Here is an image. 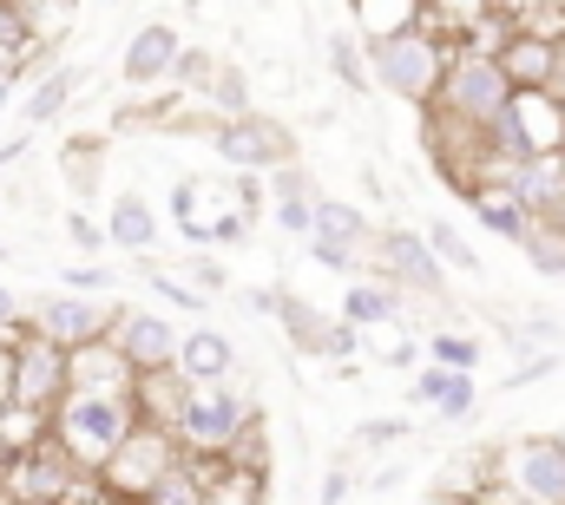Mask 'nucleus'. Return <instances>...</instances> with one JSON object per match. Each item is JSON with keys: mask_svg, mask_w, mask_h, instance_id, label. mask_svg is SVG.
<instances>
[{"mask_svg": "<svg viewBox=\"0 0 565 505\" xmlns=\"http://www.w3.org/2000/svg\"><path fill=\"white\" fill-rule=\"evenodd\" d=\"M349 486H355V473H349V460H335L329 480H322V493H316V505H342L349 499Z\"/></svg>", "mask_w": 565, "mask_h": 505, "instance_id": "a19ab883", "label": "nucleus"}, {"mask_svg": "<svg viewBox=\"0 0 565 505\" xmlns=\"http://www.w3.org/2000/svg\"><path fill=\"white\" fill-rule=\"evenodd\" d=\"M66 289L73 296H106L113 289V269L106 262H79V269H66Z\"/></svg>", "mask_w": 565, "mask_h": 505, "instance_id": "4c0bfd02", "label": "nucleus"}, {"mask_svg": "<svg viewBox=\"0 0 565 505\" xmlns=\"http://www.w3.org/2000/svg\"><path fill=\"white\" fill-rule=\"evenodd\" d=\"M20 322H26V309H20V296L0 282V342H13V335H20Z\"/></svg>", "mask_w": 565, "mask_h": 505, "instance_id": "79ce46f5", "label": "nucleus"}, {"mask_svg": "<svg viewBox=\"0 0 565 505\" xmlns=\"http://www.w3.org/2000/svg\"><path fill=\"white\" fill-rule=\"evenodd\" d=\"M460 375V368H440V362H427L422 375L408 380V407H440V394H447V380Z\"/></svg>", "mask_w": 565, "mask_h": 505, "instance_id": "473e14b6", "label": "nucleus"}, {"mask_svg": "<svg viewBox=\"0 0 565 505\" xmlns=\"http://www.w3.org/2000/svg\"><path fill=\"white\" fill-rule=\"evenodd\" d=\"M395 486H402V466H382V473L369 480V493H395Z\"/></svg>", "mask_w": 565, "mask_h": 505, "instance_id": "a18cd8bd", "label": "nucleus"}, {"mask_svg": "<svg viewBox=\"0 0 565 505\" xmlns=\"http://www.w3.org/2000/svg\"><path fill=\"white\" fill-rule=\"evenodd\" d=\"M145 282H151V289H158V296H164L171 309H204V296H198L191 282H178V276H164V269H145Z\"/></svg>", "mask_w": 565, "mask_h": 505, "instance_id": "c9c22d12", "label": "nucleus"}, {"mask_svg": "<svg viewBox=\"0 0 565 505\" xmlns=\"http://www.w3.org/2000/svg\"><path fill=\"white\" fill-rule=\"evenodd\" d=\"M434 505H440V499H434Z\"/></svg>", "mask_w": 565, "mask_h": 505, "instance_id": "3c124183", "label": "nucleus"}, {"mask_svg": "<svg viewBox=\"0 0 565 505\" xmlns=\"http://www.w3.org/2000/svg\"><path fill=\"white\" fill-rule=\"evenodd\" d=\"M106 244L126 256H151L158 250V211L145 191H119L113 211H106Z\"/></svg>", "mask_w": 565, "mask_h": 505, "instance_id": "a211bd4d", "label": "nucleus"}, {"mask_svg": "<svg viewBox=\"0 0 565 505\" xmlns=\"http://www.w3.org/2000/svg\"><path fill=\"white\" fill-rule=\"evenodd\" d=\"M204 244H211V250H237V244H250V217H244V211L211 217V224H204Z\"/></svg>", "mask_w": 565, "mask_h": 505, "instance_id": "72a5a7b5", "label": "nucleus"}, {"mask_svg": "<svg viewBox=\"0 0 565 505\" xmlns=\"http://www.w3.org/2000/svg\"><path fill=\"white\" fill-rule=\"evenodd\" d=\"M402 433H415L402 413H375V420H362V427H355V447H362V453H388Z\"/></svg>", "mask_w": 565, "mask_h": 505, "instance_id": "cd10ccee", "label": "nucleus"}, {"mask_svg": "<svg viewBox=\"0 0 565 505\" xmlns=\"http://www.w3.org/2000/svg\"><path fill=\"white\" fill-rule=\"evenodd\" d=\"M20 158H26V131L20 138H0V164H20Z\"/></svg>", "mask_w": 565, "mask_h": 505, "instance_id": "49530a36", "label": "nucleus"}, {"mask_svg": "<svg viewBox=\"0 0 565 505\" xmlns=\"http://www.w3.org/2000/svg\"><path fill=\"white\" fill-rule=\"evenodd\" d=\"M250 433V400L237 387H184V407L171 420V440L191 453V460H231Z\"/></svg>", "mask_w": 565, "mask_h": 505, "instance_id": "7ed1b4c3", "label": "nucleus"}, {"mask_svg": "<svg viewBox=\"0 0 565 505\" xmlns=\"http://www.w3.org/2000/svg\"><path fill=\"white\" fill-rule=\"evenodd\" d=\"M26 79V53H7L0 46V86H20Z\"/></svg>", "mask_w": 565, "mask_h": 505, "instance_id": "37998d69", "label": "nucleus"}, {"mask_svg": "<svg viewBox=\"0 0 565 505\" xmlns=\"http://www.w3.org/2000/svg\"><path fill=\"white\" fill-rule=\"evenodd\" d=\"M73 387L126 394V387H132V368L119 362V348H113V342H86V348H73Z\"/></svg>", "mask_w": 565, "mask_h": 505, "instance_id": "aec40b11", "label": "nucleus"}, {"mask_svg": "<svg viewBox=\"0 0 565 505\" xmlns=\"http://www.w3.org/2000/svg\"><path fill=\"white\" fill-rule=\"evenodd\" d=\"M46 7H73V0H46Z\"/></svg>", "mask_w": 565, "mask_h": 505, "instance_id": "09e8293b", "label": "nucleus"}, {"mask_svg": "<svg viewBox=\"0 0 565 505\" xmlns=\"http://www.w3.org/2000/svg\"><path fill=\"white\" fill-rule=\"evenodd\" d=\"M178 26L171 20H145L139 33L126 40V60H119V79L126 86H164L171 79V66H178Z\"/></svg>", "mask_w": 565, "mask_h": 505, "instance_id": "2eb2a0df", "label": "nucleus"}, {"mask_svg": "<svg viewBox=\"0 0 565 505\" xmlns=\"http://www.w3.org/2000/svg\"><path fill=\"white\" fill-rule=\"evenodd\" d=\"M500 178L513 184V197H520L533 217H546V224H565V151L520 158V164H507Z\"/></svg>", "mask_w": 565, "mask_h": 505, "instance_id": "4468645a", "label": "nucleus"}, {"mask_svg": "<svg viewBox=\"0 0 565 505\" xmlns=\"http://www.w3.org/2000/svg\"><path fill=\"white\" fill-rule=\"evenodd\" d=\"M211 73H217V60H211L204 46H178V66H171V86H191V93H204V86H211Z\"/></svg>", "mask_w": 565, "mask_h": 505, "instance_id": "c85d7f7f", "label": "nucleus"}, {"mask_svg": "<svg viewBox=\"0 0 565 505\" xmlns=\"http://www.w3.org/2000/svg\"><path fill=\"white\" fill-rule=\"evenodd\" d=\"M427 355H434L440 368H460V375H473V368H480V355H487V342H480V335H460V329H434Z\"/></svg>", "mask_w": 565, "mask_h": 505, "instance_id": "b1692460", "label": "nucleus"}, {"mask_svg": "<svg viewBox=\"0 0 565 505\" xmlns=\"http://www.w3.org/2000/svg\"><path fill=\"white\" fill-rule=\"evenodd\" d=\"M460 197H467V211L493 230V237H507V244H520L526 237V224H533V211L513 197V184L500 178V171H473V178H447Z\"/></svg>", "mask_w": 565, "mask_h": 505, "instance_id": "ddd939ff", "label": "nucleus"}, {"mask_svg": "<svg viewBox=\"0 0 565 505\" xmlns=\"http://www.w3.org/2000/svg\"><path fill=\"white\" fill-rule=\"evenodd\" d=\"M145 505H204V486H198V480H191V473L171 460V466L158 473V486L145 493Z\"/></svg>", "mask_w": 565, "mask_h": 505, "instance_id": "bb28decb", "label": "nucleus"}, {"mask_svg": "<svg viewBox=\"0 0 565 505\" xmlns=\"http://www.w3.org/2000/svg\"><path fill=\"white\" fill-rule=\"evenodd\" d=\"M277 315H282V329H289V348L309 355V362H349V355L362 348V329H349L342 315L329 322V315H316V309L296 302V296H282Z\"/></svg>", "mask_w": 565, "mask_h": 505, "instance_id": "f8f14e48", "label": "nucleus"}, {"mask_svg": "<svg viewBox=\"0 0 565 505\" xmlns=\"http://www.w3.org/2000/svg\"><path fill=\"white\" fill-rule=\"evenodd\" d=\"M316 204V197H309ZM309 204L302 197H277V230L282 237H309Z\"/></svg>", "mask_w": 565, "mask_h": 505, "instance_id": "58836bf2", "label": "nucleus"}, {"mask_svg": "<svg viewBox=\"0 0 565 505\" xmlns=\"http://www.w3.org/2000/svg\"><path fill=\"white\" fill-rule=\"evenodd\" d=\"M0 46L7 53H33V13L20 0H0Z\"/></svg>", "mask_w": 565, "mask_h": 505, "instance_id": "c756f323", "label": "nucleus"}, {"mask_svg": "<svg viewBox=\"0 0 565 505\" xmlns=\"http://www.w3.org/2000/svg\"><path fill=\"white\" fill-rule=\"evenodd\" d=\"M493 60L507 66L513 93H546V86H553V40H546V33H513Z\"/></svg>", "mask_w": 565, "mask_h": 505, "instance_id": "6ab92c4d", "label": "nucleus"}, {"mask_svg": "<svg viewBox=\"0 0 565 505\" xmlns=\"http://www.w3.org/2000/svg\"><path fill=\"white\" fill-rule=\"evenodd\" d=\"M473 407H480V387H473V375H454L434 413H440V420H473Z\"/></svg>", "mask_w": 565, "mask_h": 505, "instance_id": "2f4dec72", "label": "nucleus"}, {"mask_svg": "<svg viewBox=\"0 0 565 505\" xmlns=\"http://www.w3.org/2000/svg\"><path fill=\"white\" fill-rule=\"evenodd\" d=\"M520 256H526L540 276H565V224L533 217V224H526V237H520Z\"/></svg>", "mask_w": 565, "mask_h": 505, "instance_id": "5701e85b", "label": "nucleus"}, {"mask_svg": "<svg viewBox=\"0 0 565 505\" xmlns=\"http://www.w3.org/2000/svg\"><path fill=\"white\" fill-rule=\"evenodd\" d=\"M362 53H369V79H375L388 99H402V106H434L440 73H447V46H440L434 26L402 20V26H388V33H369Z\"/></svg>", "mask_w": 565, "mask_h": 505, "instance_id": "f03ea898", "label": "nucleus"}, {"mask_svg": "<svg viewBox=\"0 0 565 505\" xmlns=\"http://www.w3.org/2000/svg\"><path fill=\"white\" fill-rule=\"evenodd\" d=\"M329 66H335V79L349 86V93H369L375 79H369V53L355 46V33H329Z\"/></svg>", "mask_w": 565, "mask_h": 505, "instance_id": "393cba45", "label": "nucleus"}, {"mask_svg": "<svg viewBox=\"0 0 565 505\" xmlns=\"http://www.w3.org/2000/svg\"><path fill=\"white\" fill-rule=\"evenodd\" d=\"M73 387V355L60 348V342H46V335H13V368H7V407L13 413H53L60 407V394Z\"/></svg>", "mask_w": 565, "mask_h": 505, "instance_id": "39448f33", "label": "nucleus"}, {"mask_svg": "<svg viewBox=\"0 0 565 505\" xmlns=\"http://www.w3.org/2000/svg\"><path fill=\"white\" fill-rule=\"evenodd\" d=\"M211 144H217V158L231 164V171H277L282 158H296V131L270 119V112H237V119H224V126L211 131Z\"/></svg>", "mask_w": 565, "mask_h": 505, "instance_id": "6e6552de", "label": "nucleus"}, {"mask_svg": "<svg viewBox=\"0 0 565 505\" xmlns=\"http://www.w3.org/2000/svg\"><path fill=\"white\" fill-rule=\"evenodd\" d=\"M26 322H33V335L60 342V348L73 355V348H86V342H106L113 309H106L99 296H73V289H60V296H40V302L26 309Z\"/></svg>", "mask_w": 565, "mask_h": 505, "instance_id": "9b49d317", "label": "nucleus"}, {"mask_svg": "<svg viewBox=\"0 0 565 505\" xmlns=\"http://www.w3.org/2000/svg\"><path fill=\"white\" fill-rule=\"evenodd\" d=\"M7 99H13V86H0V119H7Z\"/></svg>", "mask_w": 565, "mask_h": 505, "instance_id": "de8ad7c7", "label": "nucleus"}, {"mask_svg": "<svg viewBox=\"0 0 565 505\" xmlns=\"http://www.w3.org/2000/svg\"><path fill=\"white\" fill-rule=\"evenodd\" d=\"M553 368H559V355H533V362H520L513 375L500 380V387H507V394H520V387H533V380H546Z\"/></svg>", "mask_w": 565, "mask_h": 505, "instance_id": "ea45409f", "label": "nucleus"}, {"mask_svg": "<svg viewBox=\"0 0 565 505\" xmlns=\"http://www.w3.org/2000/svg\"><path fill=\"white\" fill-rule=\"evenodd\" d=\"M178 335L184 329L158 309H113V329H106V342L119 348V362L132 375H164L178 362Z\"/></svg>", "mask_w": 565, "mask_h": 505, "instance_id": "9d476101", "label": "nucleus"}, {"mask_svg": "<svg viewBox=\"0 0 565 505\" xmlns=\"http://www.w3.org/2000/svg\"><path fill=\"white\" fill-rule=\"evenodd\" d=\"M73 86H79V73H73V66H53V73H46V79H40L33 93H26L20 119H26V126H53V119H60V112L73 106Z\"/></svg>", "mask_w": 565, "mask_h": 505, "instance_id": "412c9836", "label": "nucleus"}, {"mask_svg": "<svg viewBox=\"0 0 565 505\" xmlns=\"http://www.w3.org/2000/svg\"><path fill=\"white\" fill-rule=\"evenodd\" d=\"M0 256H7V244H0Z\"/></svg>", "mask_w": 565, "mask_h": 505, "instance_id": "8fccbe9b", "label": "nucleus"}, {"mask_svg": "<svg viewBox=\"0 0 565 505\" xmlns=\"http://www.w3.org/2000/svg\"><path fill=\"white\" fill-rule=\"evenodd\" d=\"M369 269L382 282H395L402 296H447V269L427 250V237H415L408 224H382L369 244Z\"/></svg>", "mask_w": 565, "mask_h": 505, "instance_id": "0eeeda50", "label": "nucleus"}, {"mask_svg": "<svg viewBox=\"0 0 565 505\" xmlns=\"http://www.w3.org/2000/svg\"><path fill=\"white\" fill-rule=\"evenodd\" d=\"M375 217L349 197H316L309 204V262L322 269H369V244H375Z\"/></svg>", "mask_w": 565, "mask_h": 505, "instance_id": "423d86ee", "label": "nucleus"}, {"mask_svg": "<svg viewBox=\"0 0 565 505\" xmlns=\"http://www.w3.org/2000/svg\"><path fill=\"white\" fill-rule=\"evenodd\" d=\"M171 368L191 380V387H217V380L237 375V348H231V335H224V329H184V335H178V362H171Z\"/></svg>", "mask_w": 565, "mask_h": 505, "instance_id": "dca6fc26", "label": "nucleus"}, {"mask_svg": "<svg viewBox=\"0 0 565 505\" xmlns=\"http://www.w3.org/2000/svg\"><path fill=\"white\" fill-rule=\"evenodd\" d=\"M46 420H53V447H60L79 473H106V466H113V453L132 440L139 407H132V387H126V394L66 387V394H60V407H53Z\"/></svg>", "mask_w": 565, "mask_h": 505, "instance_id": "f257e3e1", "label": "nucleus"}, {"mask_svg": "<svg viewBox=\"0 0 565 505\" xmlns=\"http://www.w3.org/2000/svg\"><path fill=\"white\" fill-rule=\"evenodd\" d=\"M507 99H513L507 66H500L493 53H480V46H460V53H447L440 93H434V106H427V112H440V119H454V126L480 131L500 106H507Z\"/></svg>", "mask_w": 565, "mask_h": 505, "instance_id": "20e7f679", "label": "nucleus"}, {"mask_svg": "<svg viewBox=\"0 0 565 505\" xmlns=\"http://www.w3.org/2000/svg\"><path fill=\"white\" fill-rule=\"evenodd\" d=\"M402 309H408V296H402L395 282H382V276H362V282L342 289V322L362 329V335H369V329H395Z\"/></svg>", "mask_w": 565, "mask_h": 505, "instance_id": "f3484780", "label": "nucleus"}, {"mask_svg": "<svg viewBox=\"0 0 565 505\" xmlns=\"http://www.w3.org/2000/svg\"><path fill=\"white\" fill-rule=\"evenodd\" d=\"M546 93H553V99L565 106V33L553 40V86H546Z\"/></svg>", "mask_w": 565, "mask_h": 505, "instance_id": "c03bdc74", "label": "nucleus"}, {"mask_svg": "<svg viewBox=\"0 0 565 505\" xmlns=\"http://www.w3.org/2000/svg\"><path fill=\"white\" fill-rule=\"evenodd\" d=\"M204 99H211L224 119L250 112V79H244V66H217V73H211V86H204Z\"/></svg>", "mask_w": 565, "mask_h": 505, "instance_id": "a878e982", "label": "nucleus"}, {"mask_svg": "<svg viewBox=\"0 0 565 505\" xmlns=\"http://www.w3.org/2000/svg\"><path fill=\"white\" fill-rule=\"evenodd\" d=\"M270 191H277V197H302V204H309V197H322V191H316V178H309V164H302V158H282L277 171H270Z\"/></svg>", "mask_w": 565, "mask_h": 505, "instance_id": "7c9ffc66", "label": "nucleus"}, {"mask_svg": "<svg viewBox=\"0 0 565 505\" xmlns=\"http://www.w3.org/2000/svg\"><path fill=\"white\" fill-rule=\"evenodd\" d=\"M66 237H73L86 256L113 250V244H106V224H99V217H86V211H73V217H66Z\"/></svg>", "mask_w": 565, "mask_h": 505, "instance_id": "e433bc0d", "label": "nucleus"}, {"mask_svg": "<svg viewBox=\"0 0 565 505\" xmlns=\"http://www.w3.org/2000/svg\"><path fill=\"white\" fill-rule=\"evenodd\" d=\"M184 276H191V289H198V296H224V289H231V269H224L217 256H198Z\"/></svg>", "mask_w": 565, "mask_h": 505, "instance_id": "f704fd0d", "label": "nucleus"}, {"mask_svg": "<svg viewBox=\"0 0 565 505\" xmlns=\"http://www.w3.org/2000/svg\"><path fill=\"white\" fill-rule=\"evenodd\" d=\"M500 466H507V493L526 505H565V440L553 433H540V440H513L507 453H500Z\"/></svg>", "mask_w": 565, "mask_h": 505, "instance_id": "1a4fd4ad", "label": "nucleus"}, {"mask_svg": "<svg viewBox=\"0 0 565 505\" xmlns=\"http://www.w3.org/2000/svg\"><path fill=\"white\" fill-rule=\"evenodd\" d=\"M422 237H427V250L440 256V269H447V276H487L480 250H473V244H467V237H460V230H454L447 217H434V224H427Z\"/></svg>", "mask_w": 565, "mask_h": 505, "instance_id": "4be33fe9", "label": "nucleus"}]
</instances>
